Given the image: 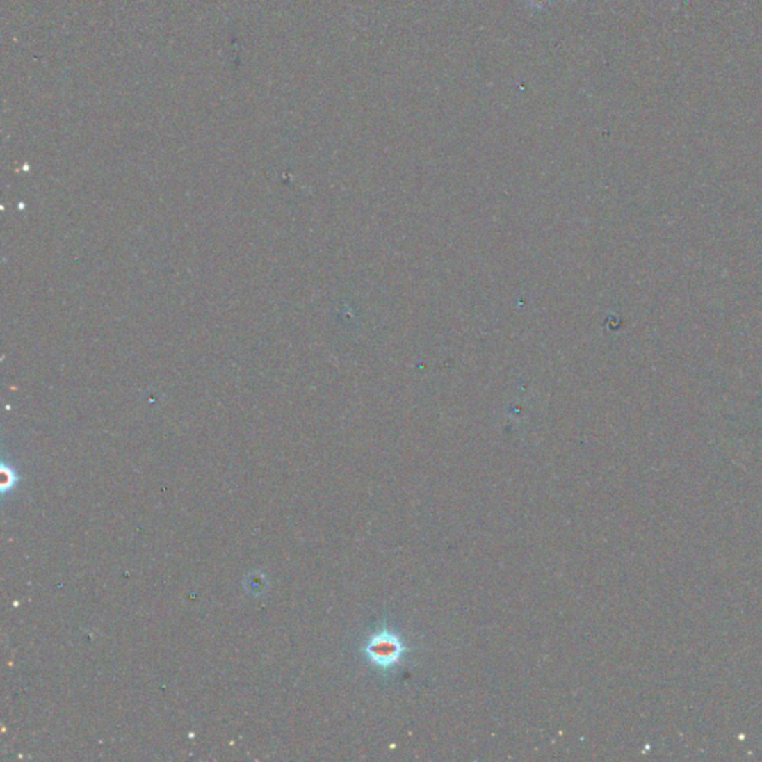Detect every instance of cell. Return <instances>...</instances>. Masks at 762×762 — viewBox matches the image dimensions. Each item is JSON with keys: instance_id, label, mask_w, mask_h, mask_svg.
I'll use <instances>...</instances> for the list:
<instances>
[{"instance_id": "6da1fadb", "label": "cell", "mask_w": 762, "mask_h": 762, "mask_svg": "<svg viewBox=\"0 0 762 762\" xmlns=\"http://www.w3.org/2000/svg\"><path fill=\"white\" fill-rule=\"evenodd\" d=\"M368 657L378 665L380 669H390L395 665L404 654V643L391 631H381L368 643Z\"/></svg>"}]
</instances>
